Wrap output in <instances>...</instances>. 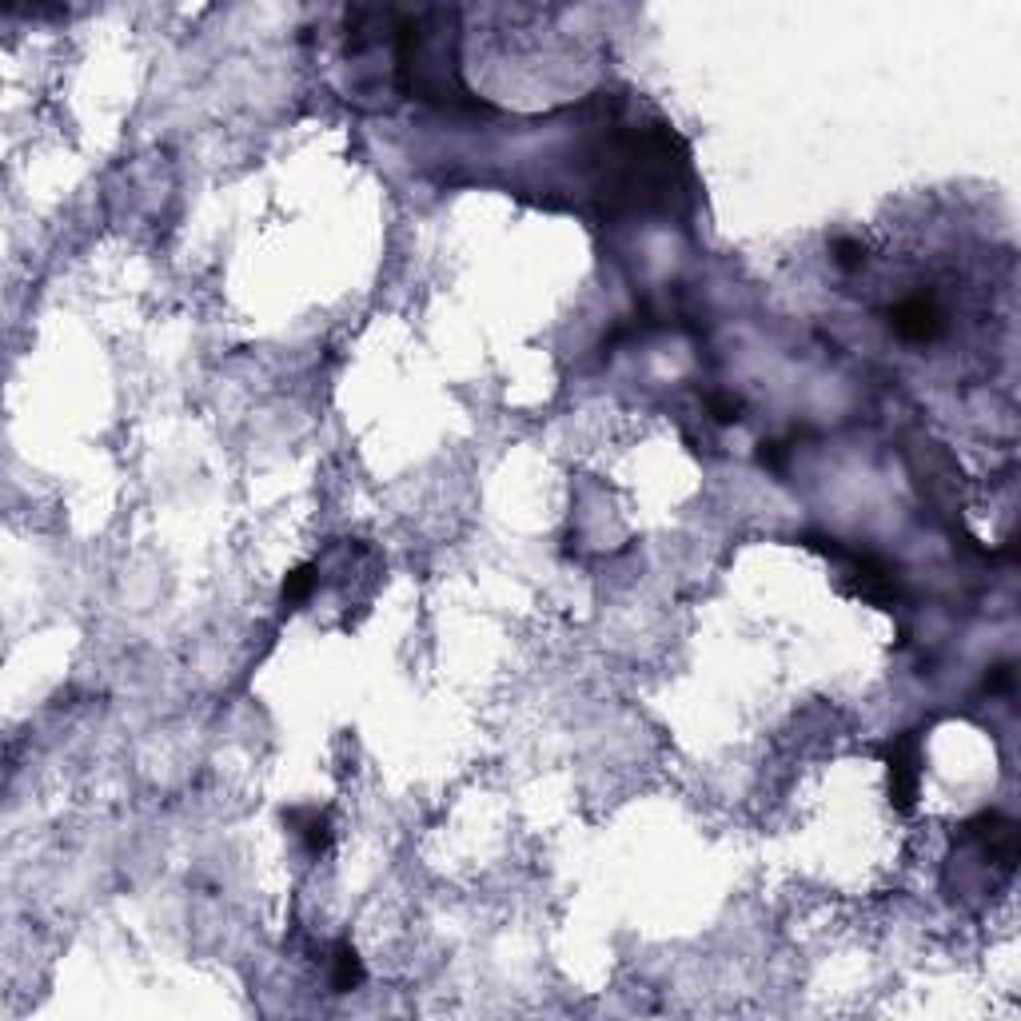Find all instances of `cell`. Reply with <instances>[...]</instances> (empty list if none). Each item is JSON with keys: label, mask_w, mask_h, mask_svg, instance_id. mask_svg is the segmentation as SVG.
<instances>
[{"label": "cell", "mask_w": 1021, "mask_h": 1021, "mask_svg": "<svg viewBox=\"0 0 1021 1021\" xmlns=\"http://www.w3.org/2000/svg\"><path fill=\"white\" fill-rule=\"evenodd\" d=\"M890 324L902 340L930 343L942 336V308H938L934 296H910L890 312Z\"/></svg>", "instance_id": "obj_1"}, {"label": "cell", "mask_w": 1021, "mask_h": 1021, "mask_svg": "<svg viewBox=\"0 0 1021 1021\" xmlns=\"http://www.w3.org/2000/svg\"><path fill=\"white\" fill-rule=\"evenodd\" d=\"M890 778H894V802L902 810H910L914 806V790H918V746L914 742H898L894 746Z\"/></svg>", "instance_id": "obj_2"}, {"label": "cell", "mask_w": 1021, "mask_h": 1021, "mask_svg": "<svg viewBox=\"0 0 1021 1021\" xmlns=\"http://www.w3.org/2000/svg\"><path fill=\"white\" fill-rule=\"evenodd\" d=\"M288 822L296 826V834H300V842H304V850H308L312 858H320V854L332 846V822H328V814H320V810H292Z\"/></svg>", "instance_id": "obj_3"}, {"label": "cell", "mask_w": 1021, "mask_h": 1021, "mask_svg": "<svg viewBox=\"0 0 1021 1021\" xmlns=\"http://www.w3.org/2000/svg\"><path fill=\"white\" fill-rule=\"evenodd\" d=\"M363 982V962H359V954L340 942L336 946V958H332V986H336V994H347V990H355Z\"/></svg>", "instance_id": "obj_4"}, {"label": "cell", "mask_w": 1021, "mask_h": 1021, "mask_svg": "<svg viewBox=\"0 0 1021 1021\" xmlns=\"http://www.w3.org/2000/svg\"><path fill=\"white\" fill-rule=\"evenodd\" d=\"M312 587H316V567H300V571H292V575H288V583H284V607L304 603V599L312 595Z\"/></svg>", "instance_id": "obj_5"}, {"label": "cell", "mask_w": 1021, "mask_h": 1021, "mask_svg": "<svg viewBox=\"0 0 1021 1021\" xmlns=\"http://www.w3.org/2000/svg\"><path fill=\"white\" fill-rule=\"evenodd\" d=\"M834 260H838L842 268H850V272L866 264V256H862V244H854V240H838V244H834Z\"/></svg>", "instance_id": "obj_6"}, {"label": "cell", "mask_w": 1021, "mask_h": 1021, "mask_svg": "<svg viewBox=\"0 0 1021 1021\" xmlns=\"http://www.w3.org/2000/svg\"><path fill=\"white\" fill-rule=\"evenodd\" d=\"M710 407H714V415L722 419V423H734L738 419V399H726V395H714L710 399Z\"/></svg>", "instance_id": "obj_7"}]
</instances>
